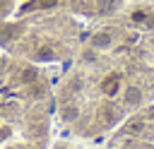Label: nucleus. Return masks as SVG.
Wrapping results in <instances>:
<instances>
[{"label": "nucleus", "mask_w": 154, "mask_h": 149, "mask_svg": "<svg viewBox=\"0 0 154 149\" xmlns=\"http://www.w3.org/2000/svg\"><path fill=\"white\" fill-rule=\"evenodd\" d=\"M132 22H147V12L135 10V12H132Z\"/></svg>", "instance_id": "obj_8"}, {"label": "nucleus", "mask_w": 154, "mask_h": 149, "mask_svg": "<svg viewBox=\"0 0 154 149\" xmlns=\"http://www.w3.org/2000/svg\"><path fill=\"white\" fill-rule=\"evenodd\" d=\"M142 123H144V118H135V120H130L128 130H130V132H140V130H142Z\"/></svg>", "instance_id": "obj_7"}, {"label": "nucleus", "mask_w": 154, "mask_h": 149, "mask_svg": "<svg viewBox=\"0 0 154 149\" xmlns=\"http://www.w3.org/2000/svg\"><path fill=\"white\" fill-rule=\"evenodd\" d=\"M99 115H101V120H103L106 125L116 120V111H113V106H103V108L99 111Z\"/></svg>", "instance_id": "obj_6"}, {"label": "nucleus", "mask_w": 154, "mask_h": 149, "mask_svg": "<svg viewBox=\"0 0 154 149\" xmlns=\"http://www.w3.org/2000/svg\"><path fill=\"white\" fill-rule=\"evenodd\" d=\"M77 118H79V108H77V106H72V103L63 106V120H65V123H75Z\"/></svg>", "instance_id": "obj_4"}, {"label": "nucleus", "mask_w": 154, "mask_h": 149, "mask_svg": "<svg viewBox=\"0 0 154 149\" xmlns=\"http://www.w3.org/2000/svg\"><path fill=\"white\" fill-rule=\"evenodd\" d=\"M140 101H142V91H140L137 87H128V89H125V103L135 106V103H140Z\"/></svg>", "instance_id": "obj_3"}, {"label": "nucleus", "mask_w": 154, "mask_h": 149, "mask_svg": "<svg viewBox=\"0 0 154 149\" xmlns=\"http://www.w3.org/2000/svg\"><path fill=\"white\" fill-rule=\"evenodd\" d=\"M94 10H96L99 14H111V12L116 10V0H96Z\"/></svg>", "instance_id": "obj_5"}, {"label": "nucleus", "mask_w": 154, "mask_h": 149, "mask_svg": "<svg viewBox=\"0 0 154 149\" xmlns=\"http://www.w3.org/2000/svg\"><path fill=\"white\" fill-rule=\"evenodd\" d=\"M118 87H120V77H118V74H108V77L101 82V91H103L106 96H113V94L118 91Z\"/></svg>", "instance_id": "obj_1"}, {"label": "nucleus", "mask_w": 154, "mask_h": 149, "mask_svg": "<svg viewBox=\"0 0 154 149\" xmlns=\"http://www.w3.org/2000/svg\"><path fill=\"white\" fill-rule=\"evenodd\" d=\"M144 118H154V106H152V108L147 111V115H144Z\"/></svg>", "instance_id": "obj_9"}, {"label": "nucleus", "mask_w": 154, "mask_h": 149, "mask_svg": "<svg viewBox=\"0 0 154 149\" xmlns=\"http://www.w3.org/2000/svg\"><path fill=\"white\" fill-rule=\"evenodd\" d=\"M91 46H94V48H108V46H111V34H108V31L94 34V36H91Z\"/></svg>", "instance_id": "obj_2"}]
</instances>
